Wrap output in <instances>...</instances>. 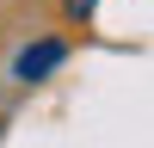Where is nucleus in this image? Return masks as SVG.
I'll return each mask as SVG.
<instances>
[{
	"mask_svg": "<svg viewBox=\"0 0 154 148\" xmlns=\"http://www.w3.org/2000/svg\"><path fill=\"white\" fill-rule=\"evenodd\" d=\"M62 62H68V37H37V43H25L19 56H12V80L37 86V80H49Z\"/></svg>",
	"mask_w": 154,
	"mask_h": 148,
	"instance_id": "nucleus-1",
	"label": "nucleus"
},
{
	"mask_svg": "<svg viewBox=\"0 0 154 148\" xmlns=\"http://www.w3.org/2000/svg\"><path fill=\"white\" fill-rule=\"evenodd\" d=\"M93 12H99V0H62V19L68 25H86Z\"/></svg>",
	"mask_w": 154,
	"mask_h": 148,
	"instance_id": "nucleus-2",
	"label": "nucleus"
}]
</instances>
